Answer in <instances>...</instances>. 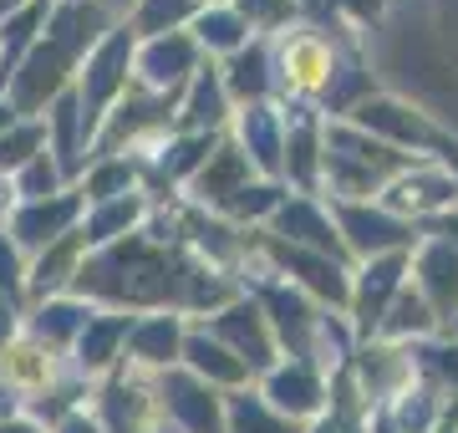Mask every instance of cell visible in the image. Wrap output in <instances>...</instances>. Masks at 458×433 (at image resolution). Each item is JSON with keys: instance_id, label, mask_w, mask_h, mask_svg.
<instances>
[{"instance_id": "obj_34", "label": "cell", "mask_w": 458, "mask_h": 433, "mask_svg": "<svg viewBox=\"0 0 458 433\" xmlns=\"http://www.w3.org/2000/svg\"><path fill=\"white\" fill-rule=\"evenodd\" d=\"M189 36H194V47L204 51V56H234V51L250 41L245 21L229 11V0L225 5H199V16L189 21Z\"/></svg>"}, {"instance_id": "obj_3", "label": "cell", "mask_w": 458, "mask_h": 433, "mask_svg": "<svg viewBox=\"0 0 458 433\" xmlns=\"http://www.w3.org/2000/svg\"><path fill=\"white\" fill-rule=\"evenodd\" d=\"M412 164V153L387 149L346 117H321V189L336 204H377V194Z\"/></svg>"}, {"instance_id": "obj_41", "label": "cell", "mask_w": 458, "mask_h": 433, "mask_svg": "<svg viewBox=\"0 0 458 433\" xmlns=\"http://www.w3.org/2000/svg\"><path fill=\"white\" fill-rule=\"evenodd\" d=\"M316 5H327L331 16L342 21H357V26H372V21L387 16V0H316Z\"/></svg>"}, {"instance_id": "obj_11", "label": "cell", "mask_w": 458, "mask_h": 433, "mask_svg": "<svg viewBox=\"0 0 458 433\" xmlns=\"http://www.w3.org/2000/svg\"><path fill=\"white\" fill-rule=\"evenodd\" d=\"M377 204H382L387 215H397V219L423 225V219L454 209L458 204V183H454V174H448L438 158H418V164L403 168V174L377 194Z\"/></svg>"}, {"instance_id": "obj_21", "label": "cell", "mask_w": 458, "mask_h": 433, "mask_svg": "<svg viewBox=\"0 0 458 433\" xmlns=\"http://www.w3.org/2000/svg\"><path fill=\"white\" fill-rule=\"evenodd\" d=\"M229 117H234V102H229L225 82H219V67L204 62V67L183 82V92H179L174 133H225Z\"/></svg>"}, {"instance_id": "obj_49", "label": "cell", "mask_w": 458, "mask_h": 433, "mask_svg": "<svg viewBox=\"0 0 458 433\" xmlns=\"http://www.w3.org/2000/svg\"><path fill=\"white\" fill-rule=\"evenodd\" d=\"M11 123H16V107H11V102H5V92H0V133H5V128H11Z\"/></svg>"}, {"instance_id": "obj_31", "label": "cell", "mask_w": 458, "mask_h": 433, "mask_svg": "<svg viewBox=\"0 0 458 433\" xmlns=\"http://www.w3.org/2000/svg\"><path fill=\"white\" fill-rule=\"evenodd\" d=\"M382 408H387L397 433H433L443 423V387L412 372V383L403 387L393 403H382Z\"/></svg>"}, {"instance_id": "obj_45", "label": "cell", "mask_w": 458, "mask_h": 433, "mask_svg": "<svg viewBox=\"0 0 458 433\" xmlns=\"http://www.w3.org/2000/svg\"><path fill=\"white\" fill-rule=\"evenodd\" d=\"M0 433H47V429H41V423H31L26 413H16V418H5V423H0Z\"/></svg>"}, {"instance_id": "obj_43", "label": "cell", "mask_w": 458, "mask_h": 433, "mask_svg": "<svg viewBox=\"0 0 458 433\" xmlns=\"http://www.w3.org/2000/svg\"><path fill=\"white\" fill-rule=\"evenodd\" d=\"M56 433H102V423H98V413L77 408V413H66L62 423H56Z\"/></svg>"}, {"instance_id": "obj_51", "label": "cell", "mask_w": 458, "mask_h": 433, "mask_svg": "<svg viewBox=\"0 0 458 433\" xmlns=\"http://www.w3.org/2000/svg\"><path fill=\"white\" fill-rule=\"evenodd\" d=\"M443 336H458V317H454V321H448V332H443Z\"/></svg>"}, {"instance_id": "obj_39", "label": "cell", "mask_w": 458, "mask_h": 433, "mask_svg": "<svg viewBox=\"0 0 458 433\" xmlns=\"http://www.w3.org/2000/svg\"><path fill=\"white\" fill-rule=\"evenodd\" d=\"M66 179H62V168H56V158H51L47 149L36 153L31 164L21 168L16 179H11V194H16V204H31V200H51V194H62Z\"/></svg>"}, {"instance_id": "obj_47", "label": "cell", "mask_w": 458, "mask_h": 433, "mask_svg": "<svg viewBox=\"0 0 458 433\" xmlns=\"http://www.w3.org/2000/svg\"><path fill=\"white\" fill-rule=\"evenodd\" d=\"M438 164L448 168V174H454V183H458V138H454V143H448V153H443Z\"/></svg>"}, {"instance_id": "obj_5", "label": "cell", "mask_w": 458, "mask_h": 433, "mask_svg": "<svg viewBox=\"0 0 458 433\" xmlns=\"http://www.w3.org/2000/svg\"><path fill=\"white\" fill-rule=\"evenodd\" d=\"M250 260H255V255H250ZM255 266H260V260H255ZM240 291L260 306V317H265V327H270V336H276L280 357H291V362H311L316 327H321L327 311H321L306 291L285 285L276 270H260L255 281H240Z\"/></svg>"}, {"instance_id": "obj_50", "label": "cell", "mask_w": 458, "mask_h": 433, "mask_svg": "<svg viewBox=\"0 0 458 433\" xmlns=\"http://www.w3.org/2000/svg\"><path fill=\"white\" fill-rule=\"evenodd\" d=\"M21 5H31V0H0V21H5V16H16Z\"/></svg>"}, {"instance_id": "obj_18", "label": "cell", "mask_w": 458, "mask_h": 433, "mask_svg": "<svg viewBox=\"0 0 458 433\" xmlns=\"http://www.w3.org/2000/svg\"><path fill=\"white\" fill-rule=\"evenodd\" d=\"M229 138H234V149L250 158V168L260 174V179L280 183V149H285V113H280L276 102H250V107H234L229 117Z\"/></svg>"}, {"instance_id": "obj_42", "label": "cell", "mask_w": 458, "mask_h": 433, "mask_svg": "<svg viewBox=\"0 0 458 433\" xmlns=\"http://www.w3.org/2000/svg\"><path fill=\"white\" fill-rule=\"evenodd\" d=\"M418 234H438V240L458 245V204H454V209H443V215H433V219H423V225H418Z\"/></svg>"}, {"instance_id": "obj_15", "label": "cell", "mask_w": 458, "mask_h": 433, "mask_svg": "<svg viewBox=\"0 0 458 433\" xmlns=\"http://www.w3.org/2000/svg\"><path fill=\"white\" fill-rule=\"evenodd\" d=\"M158 408L183 433H225V393H214L183 367L158 372Z\"/></svg>"}, {"instance_id": "obj_4", "label": "cell", "mask_w": 458, "mask_h": 433, "mask_svg": "<svg viewBox=\"0 0 458 433\" xmlns=\"http://www.w3.org/2000/svg\"><path fill=\"white\" fill-rule=\"evenodd\" d=\"M132 51H138V36L128 26H107L98 47L82 56V67L72 77V92H77V107H82V143L92 149L102 117L113 113V102L132 87Z\"/></svg>"}, {"instance_id": "obj_32", "label": "cell", "mask_w": 458, "mask_h": 433, "mask_svg": "<svg viewBox=\"0 0 458 433\" xmlns=\"http://www.w3.org/2000/svg\"><path fill=\"white\" fill-rule=\"evenodd\" d=\"M225 433H306V423L280 418L250 383L240 393H225Z\"/></svg>"}, {"instance_id": "obj_24", "label": "cell", "mask_w": 458, "mask_h": 433, "mask_svg": "<svg viewBox=\"0 0 458 433\" xmlns=\"http://www.w3.org/2000/svg\"><path fill=\"white\" fill-rule=\"evenodd\" d=\"M102 433H158V398L138 378H107L98 398Z\"/></svg>"}, {"instance_id": "obj_8", "label": "cell", "mask_w": 458, "mask_h": 433, "mask_svg": "<svg viewBox=\"0 0 458 433\" xmlns=\"http://www.w3.org/2000/svg\"><path fill=\"white\" fill-rule=\"evenodd\" d=\"M87 215V200L82 189L72 183V189H62V194H51V200H31V204H11V215H5V240L16 245L26 260L31 255H41L51 245V240H62V234H72L77 225H82Z\"/></svg>"}, {"instance_id": "obj_52", "label": "cell", "mask_w": 458, "mask_h": 433, "mask_svg": "<svg viewBox=\"0 0 458 433\" xmlns=\"http://www.w3.org/2000/svg\"><path fill=\"white\" fill-rule=\"evenodd\" d=\"M199 5H225V0H199Z\"/></svg>"}, {"instance_id": "obj_26", "label": "cell", "mask_w": 458, "mask_h": 433, "mask_svg": "<svg viewBox=\"0 0 458 433\" xmlns=\"http://www.w3.org/2000/svg\"><path fill=\"white\" fill-rule=\"evenodd\" d=\"M219 82H225V92H229V102H234V107L270 102V98H276V56H270V41L250 36L234 56H225Z\"/></svg>"}, {"instance_id": "obj_46", "label": "cell", "mask_w": 458, "mask_h": 433, "mask_svg": "<svg viewBox=\"0 0 458 433\" xmlns=\"http://www.w3.org/2000/svg\"><path fill=\"white\" fill-rule=\"evenodd\" d=\"M16 413H21V398H16L5 383H0V423H5V418H16Z\"/></svg>"}, {"instance_id": "obj_33", "label": "cell", "mask_w": 458, "mask_h": 433, "mask_svg": "<svg viewBox=\"0 0 458 433\" xmlns=\"http://www.w3.org/2000/svg\"><path fill=\"white\" fill-rule=\"evenodd\" d=\"M82 200L87 204H107V200H123V194H143L138 183V158L132 153H117V158H92L82 168Z\"/></svg>"}, {"instance_id": "obj_36", "label": "cell", "mask_w": 458, "mask_h": 433, "mask_svg": "<svg viewBox=\"0 0 458 433\" xmlns=\"http://www.w3.org/2000/svg\"><path fill=\"white\" fill-rule=\"evenodd\" d=\"M41 149H47V123H41V117H16V123L0 133V179L11 183Z\"/></svg>"}, {"instance_id": "obj_48", "label": "cell", "mask_w": 458, "mask_h": 433, "mask_svg": "<svg viewBox=\"0 0 458 433\" xmlns=\"http://www.w3.org/2000/svg\"><path fill=\"white\" fill-rule=\"evenodd\" d=\"M11 204H16V194H11V183L0 179V225H5V215H11Z\"/></svg>"}, {"instance_id": "obj_37", "label": "cell", "mask_w": 458, "mask_h": 433, "mask_svg": "<svg viewBox=\"0 0 458 433\" xmlns=\"http://www.w3.org/2000/svg\"><path fill=\"white\" fill-rule=\"evenodd\" d=\"M229 11L245 21L250 36L270 41V36L291 31L295 21H301V0H229Z\"/></svg>"}, {"instance_id": "obj_1", "label": "cell", "mask_w": 458, "mask_h": 433, "mask_svg": "<svg viewBox=\"0 0 458 433\" xmlns=\"http://www.w3.org/2000/svg\"><path fill=\"white\" fill-rule=\"evenodd\" d=\"M199 255L179 245V234H148L132 230L102 250H87L82 270L66 296L92 301L98 311H179L183 317V285Z\"/></svg>"}, {"instance_id": "obj_12", "label": "cell", "mask_w": 458, "mask_h": 433, "mask_svg": "<svg viewBox=\"0 0 458 433\" xmlns=\"http://www.w3.org/2000/svg\"><path fill=\"white\" fill-rule=\"evenodd\" d=\"M260 230H270L276 240H285V245H295V250L327 255V260H336L342 270L357 266V260L346 255L342 234H336V225H331V215H327V204H321V200H306V194H285V200H280V209L265 219Z\"/></svg>"}, {"instance_id": "obj_14", "label": "cell", "mask_w": 458, "mask_h": 433, "mask_svg": "<svg viewBox=\"0 0 458 433\" xmlns=\"http://www.w3.org/2000/svg\"><path fill=\"white\" fill-rule=\"evenodd\" d=\"M408 276H412V291L438 317V332H448V321L458 317V245H448L438 234H423L408 255Z\"/></svg>"}, {"instance_id": "obj_28", "label": "cell", "mask_w": 458, "mask_h": 433, "mask_svg": "<svg viewBox=\"0 0 458 433\" xmlns=\"http://www.w3.org/2000/svg\"><path fill=\"white\" fill-rule=\"evenodd\" d=\"M98 317V306L82 296H51L41 301L31 317H26V336H36L47 352H66L77 336H82V327Z\"/></svg>"}, {"instance_id": "obj_35", "label": "cell", "mask_w": 458, "mask_h": 433, "mask_svg": "<svg viewBox=\"0 0 458 433\" xmlns=\"http://www.w3.org/2000/svg\"><path fill=\"white\" fill-rule=\"evenodd\" d=\"M194 16H199V0H138L123 26L138 41H153V36H168V31H189Z\"/></svg>"}, {"instance_id": "obj_16", "label": "cell", "mask_w": 458, "mask_h": 433, "mask_svg": "<svg viewBox=\"0 0 458 433\" xmlns=\"http://www.w3.org/2000/svg\"><path fill=\"white\" fill-rule=\"evenodd\" d=\"M255 393H260L280 418H291V423H311V418L327 413V378H321L311 362L280 357L265 378H255Z\"/></svg>"}, {"instance_id": "obj_44", "label": "cell", "mask_w": 458, "mask_h": 433, "mask_svg": "<svg viewBox=\"0 0 458 433\" xmlns=\"http://www.w3.org/2000/svg\"><path fill=\"white\" fill-rule=\"evenodd\" d=\"M16 336H21V311L0 296V347H5V342H16Z\"/></svg>"}, {"instance_id": "obj_22", "label": "cell", "mask_w": 458, "mask_h": 433, "mask_svg": "<svg viewBox=\"0 0 458 433\" xmlns=\"http://www.w3.org/2000/svg\"><path fill=\"white\" fill-rule=\"evenodd\" d=\"M179 367H183V372H194L199 383H209L214 393H240V387L255 383V378L245 372V362H240V357L225 347V342H214V336L204 332L199 321H189V327H183Z\"/></svg>"}, {"instance_id": "obj_2", "label": "cell", "mask_w": 458, "mask_h": 433, "mask_svg": "<svg viewBox=\"0 0 458 433\" xmlns=\"http://www.w3.org/2000/svg\"><path fill=\"white\" fill-rule=\"evenodd\" d=\"M107 26H113V21L102 11V0H56V11H51L41 41L21 56V67L11 72V82H5V102L16 107V117L47 113V102L56 98L62 87H72L82 56L107 36Z\"/></svg>"}, {"instance_id": "obj_17", "label": "cell", "mask_w": 458, "mask_h": 433, "mask_svg": "<svg viewBox=\"0 0 458 433\" xmlns=\"http://www.w3.org/2000/svg\"><path fill=\"white\" fill-rule=\"evenodd\" d=\"M280 183L316 200L321 194V117L306 102L285 107V149H280Z\"/></svg>"}, {"instance_id": "obj_29", "label": "cell", "mask_w": 458, "mask_h": 433, "mask_svg": "<svg viewBox=\"0 0 458 433\" xmlns=\"http://www.w3.org/2000/svg\"><path fill=\"white\" fill-rule=\"evenodd\" d=\"M148 209H153V200H148V194H123V200L92 204L77 230H82L87 250H102V245H113V240H123V234L143 230V225H148Z\"/></svg>"}, {"instance_id": "obj_13", "label": "cell", "mask_w": 458, "mask_h": 433, "mask_svg": "<svg viewBox=\"0 0 458 433\" xmlns=\"http://www.w3.org/2000/svg\"><path fill=\"white\" fill-rule=\"evenodd\" d=\"M204 62L209 56L194 47L189 31L153 36V41H138V51H132V87H143V92H183V82Z\"/></svg>"}, {"instance_id": "obj_19", "label": "cell", "mask_w": 458, "mask_h": 433, "mask_svg": "<svg viewBox=\"0 0 458 433\" xmlns=\"http://www.w3.org/2000/svg\"><path fill=\"white\" fill-rule=\"evenodd\" d=\"M260 179V174H255V168H250V158L240 149H234V138H219V149L209 153V158H204V168H199L194 179L183 183V189H189V204H194V209H209V215H225L229 209V200H234V194H240V189H245V183H255Z\"/></svg>"}, {"instance_id": "obj_23", "label": "cell", "mask_w": 458, "mask_h": 433, "mask_svg": "<svg viewBox=\"0 0 458 433\" xmlns=\"http://www.w3.org/2000/svg\"><path fill=\"white\" fill-rule=\"evenodd\" d=\"M87 260V240L82 230L62 234V240H51L41 255H31L26 260V301H51V296H66L72 291V281H77V270H82Z\"/></svg>"}, {"instance_id": "obj_7", "label": "cell", "mask_w": 458, "mask_h": 433, "mask_svg": "<svg viewBox=\"0 0 458 433\" xmlns=\"http://www.w3.org/2000/svg\"><path fill=\"white\" fill-rule=\"evenodd\" d=\"M331 225H336V234H342V245L352 260H377V255H412V245L423 240L418 234V225L412 219H397L387 215L382 204H327Z\"/></svg>"}, {"instance_id": "obj_9", "label": "cell", "mask_w": 458, "mask_h": 433, "mask_svg": "<svg viewBox=\"0 0 458 433\" xmlns=\"http://www.w3.org/2000/svg\"><path fill=\"white\" fill-rule=\"evenodd\" d=\"M408 285V255H377V260H361L352 266V301H346V327L352 336L361 342H372L382 317H387V306L393 296Z\"/></svg>"}, {"instance_id": "obj_6", "label": "cell", "mask_w": 458, "mask_h": 433, "mask_svg": "<svg viewBox=\"0 0 458 433\" xmlns=\"http://www.w3.org/2000/svg\"><path fill=\"white\" fill-rule=\"evenodd\" d=\"M346 123H352V128H361V133L382 138L387 149L412 153V158H443V153H448V143H454V138L443 133L438 123L423 113V107H412L403 92H372V98H361L357 107L346 113Z\"/></svg>"}, {"instance_id": "obj_25", "label": "cell", "mask_w": 458, "mask_h": 433, "mask_svg": "<svg viewBox=\"0 0 458 433\" xmlns=\"http://www.w3.org/2000/svg\"><path fill=\"white\" fill-rule=\"evenodd\" d=\"M128 327H132V317L128 311H98V317L82 327V336L72 342V372L77 378H107L113 367H123V342H128Z\"/></svg>"}, {"instance_id": "obj_30", "label": "cell", "mask_w": 458, "mask_h": 433, "mask_svg": "<svg viewBox=\"0 0 458 433\" xmlns=\"http://www.w3.org/2000/svg\"><path fill=\"white\" fill-rule=\"evenodd\" d=\"M428 336H438V317L428 311V301L412 291V285H403L393 296V306H387V317H382V327H377L372 342H393V347H412V342H428Z\"/></svg>"}, {"instance_id": "obj_10", "label": "cell", "mask_w": 458, "mask_h": 433, "mask_svg": "<svg viewBox=\"0 0 458 433\" xmlns=\"http://www.w3.org/2000/svg\"><path fill=\"white\" fill-rule=\"evenodd\" d=\"M199 327H204L214 342H225V347L245 362L250 378H265V372L280 362L276 336H270V327H265V317H260V306H255L250 296H234L229 306H219L214 317L199 321Z\"/></svg>"}, {"instance_id": "obj_27", "label": "cell", "mask_w": 458, "mask_h": 433, "mask_svg": "<svg viewBox=\"0 0 458 433\" xmlns=\"http://www.w3.org/2000/svg\"><path fill=\"white\" fill-rule=\"evenodd\" d=\"M62 378V367H56V352H47L36 336H26L21 332L16 342H5L0 347V383L11 387L21 403H31V398H41L51 383Z\"/></svg>"}, {"instance_id": "obj_40", "label": "cell", "mask_w": 458, "mask_h": 433, "mask_svg": "<svg viewBox=\"0 0 458 433\" xmlns=\"http://www.w3.org/2000/svg\"><path fill=\"white\" fill-rule=\"evenodd\" d=\"M0 296L26 317V255L5 240V230H0Z\"/></svg>"}, {"instance_id": "obj_38", "label": "cell", "mask_w": 458, "mask_h": 433, "mask_svg": "<svg viewBox=\"0 0 458 433\" xmlns=\"http://www.w3.org/2000/svg\"><path fill=\"white\" fill-rule=\"evenodd\" d=\"M285 194H291L285 183L255 179V183H245V189H240V194L229 200V209H225L219 219H229V225H240V230H245V225H255V230H260L265 219H270V215L280 209V200H285Z\"/></svg>"}, {"instance_id": "obj_53", "label": "cell", "mask_w": 458, "mask_h": 433, "mask_svg": "<svg viewBox=\"0 0 458 433\" xmlns=\"http://www.w3.org/2000/svg\"><path fill=\"white\" fill-rule=\"evenodd\" d=\"M357 433H361V429H357Z\"/></svg>"}, {"instance_id": "obj_20", "label": "cell", "mask_w": 458, "mask_h": 433, "mask_svg": "<svg viewBox=\"0 0 458 433\" xmlns=\"http://www.w3.org/2000/svg\"><path fill=\"white\" fill-rule=\"evenodd\" d=\"M183 327H189V321H183L179 311H153V317H132L128 342H123V362H128L132 372H168V367H179Z\"/></svg>"}]
</instances>
